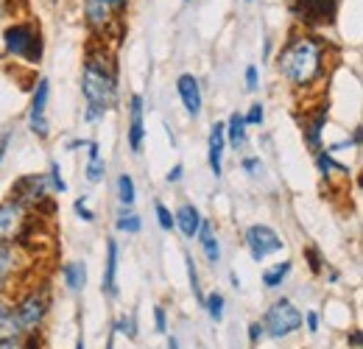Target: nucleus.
<instances>
[{"label":"nucleus","instance_id":"obj_18","mask_svg":"<svg viewBox=\"0 0 363 349\" xmlns=\"http://www.w3.org/2000/svg\"><path fill=\"white\" fill-rule=\"evenodd\" d=\"M115 277H118V243L115 240H106V277H104V294L106 297H115L118 294Z\"/></svg>","mask_w":363,"mask_h":349},{"label":"nucleus","instance_id":"obj_20","mask_svg":"<svg viewBox=\"0 0 363 349\" xmlns=\"http://www.w3.org/2000/svg\"><path fill=\"white\" fill-rule=\"evenodd\" d=\"M224 137H227L235 148L246 143V121H243L240 112H232V115H229V121L224 123Z\"/></svg>","mask_w":363,"mask_h":349},{"label":"nucleus","instance_id":"obj_15","mask_svg":"<svg viewBox=\"0 0 363 349\" xmlns=\"http://www.w3.org/2000/svg\"><path fill=\"white\" fill-rule=\"evenodd\" d=\"M224 148H227V137H224V123H216L210 131V168L213 176L224 174Z\"/></svg>","mask_w":363,"mask_h":349},{"label":"nucleus","instance_id":"obj_11","mask_svg":"<svg viewBox=\"0 0 363 349\" xmlns=\"http://www.w3.org/2000/svg\"><path fill=\"white\" fill-rule=\"evenodd\" d=\"M84 20L95 34H104L115 20V9L109 0H84Z\"/></svg>","mask_w":363,"mask_h":349},{"label":"nucleus","instance_id":"obj_39","mask_svg":"<svg viewBox=\"0 0 363 349\" xmlns=\"http://www.w3.org/2000/svg\"><path fill=\"white\" fill-rule=\"evenodd\" d=\"M246 87L257 89V67H255V65L246 67Z\"/></svg>","mask_w":363,"mask_h":349},{"label":"nucleus","instance_id":"obj_49","mask_svg":"<svg viewBox=\"0 0 363 349\" xmlns=\"http://www.w3.org/2000/svg\"><path fill=\"white\" fill-rule=\"evenodd\" d=\"M53 3H56V0H53Z\"/></svg>","mask_w":363,"mask_h":349},{"label":"nucleus","instance_id":"obj_32","mask_svg":"<svg viewBox=\"0 0 363 349\" xmlns=\"http://www.w3.org/2000/svg\"><path fill=\"white\" fill-rule=\"evenodd\" d=\"M115 333H123V336H129V338H135L137 336V330H135V318H118L115 321Z\"/></svg>","mask_w":363,"mask_h":349},{"label":"nucleus","instance_id":"obj_5","mask_svg":"<svg viewBox=\"0 0 363 349\" xmlns=\"http://www.w3.org/2000/svg\"><path fill=\"white\" fill-rule=\"evenodd\" d=\"M302 327V313L296 310V305L291 299H277L263 318V330L272 338H288Z\"/></svg>","mask_w":363,"mask_h":349},{"label":"nucleus","instance_id":"obj_40","mask_svg":"<svg viewBox=\"0 0 363 349\" xmlns=\"http://www.w3.org/2000/svg\"><path fill=\"white\" fill-rule=\"evenodd\" d=\"M257 168H260V160L257 157H246L243 160V171L246 174H257Z\"/></svg>","mask_w":363,"mask_h":349},{"label":"nucleus","instance_id":"obj_30","mask_svg":"<svg viewBox=\"0 0 363 349\" xmlns=\"http://www.w3.org/2000/svg\"><path fill=\"white\" fill-rule=\"evenodd\" d=\"M157 221H160V226L165 229V232H171L177 223H174V216H171V210L162 204V201H157Z\"/></svg>","mask_w":363,"mask_h":349},{"label":"nucleus","instance_id":"obj_36","mask_svg":"<svg viewBox=\"0 0 363 349\" xmlns=\"http://www.w3.org/2000/svg\"><path fill=\"white\" fill-rule=\"evenodd\" d=\"M0 349H28V344L20 338H11V336H0Z\"/></svg>","mask_w":363,"mask_h":349},{"label":"nucleus","instance_id":"obj_17","mask_svg":"<svg viewBox=\"0 0 363 349\" xmlns=\"http://www.w3.org/2000/svg\"><path fill=\"white\" fill-rule=\"evenodd\" d=\"M327 112H330V106L321 104L316 115L305 123V140H308L311 148H321V131H324V126H327Z\"/></svg>","mask_w":363,"mask_h":349},{"label":"nucleus","instance_id":"obj_22","mask_svg":"<svg viewBox=\"0 0 363 349\" xmlns=\"http://www.w3.org/2000/svg\"><path fill=\"white\" fill-rule=\"evenodd\" d=\"M316 165L324 179H333V176H350V168L347 165H338L327 151H318L316 154Z\"/></svg>","mask_w":363,"mask_h":349},{"label":"nucleus","instance_id":"obj_10","mask_svg":"<svg viewBox=\"0 0 363 349\" xmlns=\"http://www.w3.org/2000/svg\"><path fill=\"white\" fill-rule=\"evenodd\" d=\"M23 223H26V210L17 201H3L0 204V243H9L11 238L23 235Z\"/></svg>","mask_w":363,"mask_h":349},{"label":"nucleus","instance_id":"obj_23","mask_svg":"<svg viewBox=\"0 0 363 349\" xmlns=\"http://www.w3.org/2000/svg\"><path fill=\"white\" fill-rule=\"evenodd\" d=\"M87 148H90L87 179H90L92 184H95V182H101V179H104V171H106V165H104V160H101V151H98V143H95V140H87Z\"/></svg>","mask_w":363,"mask_h":349},{"label":"nucleus","instance_id":"obj_33","mask_svg":"<svg viewBox=\"0 0 363 349\" xmlns=\"http://www.w3.org/2000/svg\"><path fill=\"white\" fill-rule=\"evenodd\" d=\"M50 184H53V190H59V193L67 190V184H65V179L59 174V165H56V162H50Z\"/></svg>","mask_w":363,"mask_h":349},{"label":"nucleus","instance_id":"obj_4","mask_svg":"<svg viewBox=\"0 0 363 349\" xmlns=\"http://www.w3.org/2000/svg\"><path fill=\"white\" fill-rule=\"evenodd\" d=\"M3 45H6V53L14 56V59H23V62H40L43 56V37H40V28L34 23H14L6 28L3 34Z\"/></svg>","mask_w":363,"mask_h":349},{"label":"nucleus","instance_id":"obj_3","mask_svg":"<svg viewBox=\"0 0 363 349\" xmlns=\"http://www.w3.org/2000/svg\"><path fill=\"white\" fill-rule=\"evenodd\" d=\"M48 305H50V297L45 288H31L28 294H23L17 305L11 307L17 336H37V330L43 327L48 316Z\"/></svg>","mask_w":363,"mask_h":349},{"label":"nucleus","instance_id":"obj_21","mask_svg":"<svg viewBox=\"0 0 363 349\" xmlns=\"http://www.w3.org/2000/svg\"><path fill=\"white\" fill-rule=\"evenodd\" d=\"M62 274H65V282H67V288L70 291H82L84 288V279H87V268H84V262H67L65 268H62Z\"/></svg>","mask_w":363,"mask_h":349},{"label":"nucleus","instance_id":"obj_37","mask_svg":"<svg viewBox=\"0 0 363 349\" xmlns=\"http://www.w3.org/2000/svg\"><path fill=\"white\" fill-rule=\"evenodd\" d=\"M154 324H157V333H165L168 330V318H165V310L162 307H154Z\"/></svg>","mask_w":363,"mask_h":349},{"label":"nucleus","instance_id":"obj_48","mask_svg":"<svg viewBox=\"0 0 363 349\" xmlns=\"http://www.w3.org/2000/svg\"><path fill=\"white\" fill-rule=\"evenodd\" d=\"M76 349H84V338H79V344H76Z\"/></svg>","mask_w":363,"mask_h":349},{"label":"nucleus","instance_id":"obj_1","mask_svg":"<svg viewBox=\"0 0 363 349\" xmlns=\"http://www.w3.org/2000/svg\"><path fill=\"white\" fill-rule=\"evenodd\" d=\"M277 67L294 87H308L324 70V45L313 34H299L282 48Z\"/></svg>","mask_w":363,"mask_h":349},{"label":"nucleus","instance_id":"obj_8","mask_svg":"<svg viewBox=\"0 0 363 349\" xmlns=\"http://www.w3.org/2000/svg\"><path fill=\"white\" fill-rule=\"evenodd\" d=\"M291 11L302 23H308V26H324V23H333L335 20L338 0H294L291 3Z\"/></svg>","mask_w":363,"mask_h":349},{"label":"nucleus","instance_id":"obj_31","mask_svg":"<svg viewBox=\"0 0 363 349\" xmlns=\"http://www.w3.org/2000/svg\"><path fill=\"white\" fill-rule=\"evenodd\" d=\"M243 121H246V126H260L263 123V106L260 104H252L249 112L243 115Z\"/></svg>","mask_w":363,"mask_h":349},{"label":"nucleus","instance_id":"obj_35","mask_svg":"<svg viewBox=\"0 0 363 349\" xmlns=\"http://www.w3.org/2000/svg\"><path fill=\"white\" fill-rule=\"evenodd\" d=\"M305 260H308V265H311V271L313 274H318L321 271V255H318V249H305Z\"/></svg>","mask_w":363,"mask_h":349},{"label":"nucleus","instance_id":"obj_41","mask_svg":"<svg viewBox=\"0 0 363 349\" xmlns=\"http://www.w3.org/2000/svg\"><path fill=\"white\" fill-rule=\"evenodd\" d=\"M305 321H308V333H318V313L316 310H311V313L305 316Z\"/></svg>","mask_w":363,"mask_h":349},{"label":"nucleus","instance_id":"obj_25","mask_svg":"<svg viewBox=\"0 0 363 349\" xmlns=\"http://www.w3.org/2000/svg\"><path fill=\"white\" fill-rule=\"evenodd\" d=\"M0 336H11V338H20L17 336V327H14V316H11V305L0 297Z\"/></svg>","mask_w":363,"mask_h":349},{"label":"nucleus","instance_id":"obj_46","mask_svg":"<svg viewBox=\"0 0 363 349\" xmlns=\"http://www.w3.org/2000/svg\"><path fill=\"white\" fill-rule=\"evenodd\" d=\"M109 3H112V9H115V6H123L126 0H109Z\"/></svg>","mask_w":363,"mask_h":349},{"label":"nucleus","instance_id":"obj_28","mask_svg":"<svg viewBox=\"0 0 363 349\" xmlns=\"http://www.w3.org/2000/svg\"><path fill=\"white\" fill-rule=\"evenodd\" d=\"M118 229H121V232H132V235H135V232L143 229V221H140V216H137L135 210H123V213H121V218H118Z\"/></svg>","mask_w":363,"mask_h":349},{"label":"nucleus","instance_id":"obj_24","mask_svg":"<svg viewBox=\"0 0 363 349\" xmlns=\"http://www.w3.org/2000/svg\"><path fill=\"white\" fill-rule=\"evenodd\" d=\"M291 274V262H277L274 268H269L266 274H263V282H266V288H279L282 285V279Z\"/></svg>","mask_w":363,"mask_h":349},{"label":"nucleus","instance_id":"obj_9","mask_svg":"<svg viewBox=\"0 0 363 349\" xmlns=\"http://www.w3.org/2000/svg\"><path fill=\"white\" fill-rule=\"evenodd\" d=\"M48 92H50V84L48 79H40L37 82V89H34V98H31V115H28V126L37 137L45 140L50 134V126H48L45 109H48Z\"/></svg>","mask_w":363,"mask_h":349},{"label":"nucleus","instance_id":"obj_45","mask_svg":"<svg viewBox=\"0 0 363 349\" xmlns=\"http://www.w3.org/2000/svg\"><path fill=\"white\" fill-rule=\"evenodd\" d=\"M168 349H179V341L177 338H168Z\"/></svg>","mask_w":363,"mask_h":349},{"label":"nucleus","instance_id":"obj_26","mask_svg":"<svg viewBox=\"0 0 363 349\" xmlns=\"http://www.w3.org/2000/svg\"><path fill=\"white\" fill-rule=\"evenodd\" d=\"M118 199H121L126 207L135 204V179H132L129 174L118 176Z\"/></svg>","mask_w":363,"mask_h":349},{"label":"nucleus","instance_id":"obj_6","mask_svg":"<svg viewBox=\"0 0 363 349\" xmlns=\"http://www.w3.org/2000/svg\"><path fill=\"white\" fill-rule=\"evenodd\" d=\"M11 201H17L23 210L43 207L48 201V176L43 174L20 176L14 182V187H11Z\"/></svg>","mask_w":363,"mask_h":349},{"label":"nucleus","instance_id":"obj_42","mask_svg":"<svg viewBox=\"0 0 363 349\" xmlns=\"http://www.w3.org/2000/svg\"><path fill=\"white\" fill-rule=\"evenodd\" d=\"M182 171H184L182 165H174V171L168 174V182H179V179H182Z\"/></svg>","mask_w":363,"mask_h":349},{"label":"nucleus","instance_id":"obj_44","mask_svg":"<svg viewBox=\"0 0 363 349\" xmlns=\"http://www.w3.org/2000/svg\"><path fill=\"white\" fill-rule=\"evenodd\" d=\"M9 137H11V134H6V137H3V140H0V160H3V157H6V145H9Z\"/></svg>","mask_w":363,"mask_h":349},{"label":"nucleus","instance_id":"obj_16","mask_svg":"<svg viewBox=\"0 0 363 349\" xmlns=\"http://www.w3.org/2000/svg\"><path fill=\"white\" fill-rule=\"evenodd\" d=\"M174 223L179 226L184 238H196L199 226H201V216H199V210L193 204H182L179 210H177V216H174Z\"/></svg>","mask_w":363,"mask_h":349},{"label":"nucleus","instance_id":"obj_38","mask_svg":"<svg viewBox=\"0 0 363 349\" xmlns=\"http://www.w3.org/2000/svg\"><path fill=\"white\" fill-rule=\"evenodd\" d=\"M263 336H266L263 324H260V321H252V324H249V341H252V344H257Z\"/></svg>","mask_w":363,"mask_h":349},{"label":"nucleus","instance_id":"obj_7","mask_svg":"<svg viewBox=\"0 0 363 349\" xmlns=\"http://www.w3.org/2000/svg\"><path fill=\"white\" fill-rule=\"evenodd\" d=\"M246 249H249V255H252L255 260L260 262V260H266L269 255L282 249V238L274 232L272 226L255 223V226L246 229Z\"/></svg>","mask_w":363,"mask_h":349},{"label":"nucleus","instance_id":"obj_12","mask_svg":"<svg viewBox=\"0 0 363 349\" xmlns=\"http://www.w3.org/2000/svg\"><path fill=\"white\" fill-rule=\"evenodd\" d=\"M177 89H179V98L187 109L190 118H199L201 115V87H199V79L190 76V73H182L179 82H177Z\"/></svg>","mask_w":363,"mask_h":349},{"label":"nucleus","instance_id":"obj_29","mask_svg":"<svg viewBox=\"0 0 363 349\" xmlns=\"http://www.w3.org/2000/svg\"><path fill=\"white\" fill-rule=\"evenodd\" d=\"M184 260H187V277H190V288H193V294H196L199 305H204V294H201V282H199V271H196V262H193V257H184Z\"/></svg>","mask_w":363,"mask_h":349},{"label":"nucleus","instance_id":"obj_2","mask_svg":"<svg viewBox=\"0 0 363 349\" xmlns=\"http://www.w3.org/2000/svg\"><path fill=\"white\" fill-rule=\"evenodd\" d=\"M82 95L87 101V109L98 112L101 118L115 106L118 101V84H115V73L98 62L95 56H90L84 62V70H82Z\"/></svg>","mask_w":363,"mask_h":349},{"label":"nucleus","instance_id":"obj_19","mask_svg":"<svg viewBox=\"0 0 363 349\" xmlns=\"http://www.w3.org/2000/svg\"><path fill=\"white\" fill-rule=\"evenodd\" d=\"M199 243H201V249H204V255H207V260L210 262H218L221 260V246H218V238H216V232H213V226L210 223H204L201 221V226H199Z\"/></svg>","mask_w":363,"mask_h":349},{"label":"nucleus","instance_id":"obj_13","mask_svg":"<svg viewBox=\"0 0 363 349\" xmlns=\"http://www.w3.org/2000/svg\"><path fill=\"white\" fill-rule=\"evenodd\" d=\"M143 98L132 95V104H129V148L140 154L143 151Z\"/></svg>","mask_w":363,"mask_h":349},{"label":"nucleus","instance_id":"obj_47","mask_svg":"<svg viewBox=\"0 0 363 349\" xmlns=\"http://www.w3.org/2000/svg\"><path fill=\"white\" fill-rule=\"evenodd\" d=\"M106 349H115V338H109V341H106Z\"/></svg>","mask_w":363,"mask_h":349},{"label":"nucleus","instance_id":"obj_14","mask_svg":"<svg viewBox=\"0 0 363 349\" xmlns=\"http://www.w3.org/2000/svg\"><path fill=\"white\" fill-rule=\"evenodd\" d=\"M20 268V252L11 243H0V294L11 285V277Z\"/></svg>","mask_w":363,"mask_h":349},{"label":"nucleus","instance_id":"obj_34","mask_svg":"<svg viewBox=\"0 0 363 349\" xmlns=\"http://www.w3.org/2000/svg\"><path fill=\"white\" fill-rule=\"evenodd\" d=\"M73 207H76V213H79V218L82 221H87V223L95 221V213L87 210V199H84V196H82V199H76V204H73Z\"/></svg>","mask_w":363,"mask_h":349},{"label":"nucleus","instance_id":"obj_27","mask_svg":"<svg viewBox=\"0 0 363 349\" xmlns=\"http://www.w3.org/2000/svg\"><path fill=\"white\" fill-rule=\"evenodd\" d=\"M204 307H207V313H210L213 321H221L224 318V294L213 291L210 297H204Z\"/></svg>","mask_w":363,"mask_h":349},{"label":"nucleus","instance_id":"obj_43","mask_svg":"<svg viewBox=\"0 0 363 349\" xmlns=\"http://www.w3.org/2000/svg\"><path fill=\"white\" fill-rule=\"evenodd\" d=\"M350 344L358 349L361 347V330H352V336H350Z\"/></svg>","mask_w":363,"mask_h":349}]
</instances>
